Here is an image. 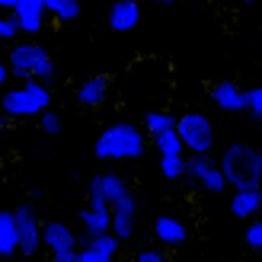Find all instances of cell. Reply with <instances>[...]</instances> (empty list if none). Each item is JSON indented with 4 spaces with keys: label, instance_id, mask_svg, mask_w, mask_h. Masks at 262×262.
Returning <instances> with one entry per match:
<instances>
[{
    "label": "cell",
    "instance_id": "6da1fadb",
    "mask_svg": "<svg viewBox=\"0 0 262 262\" xmlns=\"http://www.w3.org/2000/svg\"><path fill=\"white\" fill-rule=\"evenodd\" d=\"M144 150H147V131L131 122L106 125L93 144V154L99 160H138L144 157Z\"/></svg>",
    "mask_w": 262,
    "mask_h": 262
},
{
    "label": "cell",
    "instance_id": "7a4b0ae2",
    "mask_svg": "<svg viewBox=\"0 0 262 262\" xmlns=\"http://www.w3.org/2000/svg\"><path fill=\"white\" fill-rule=\"evenodd\" d=\"M7 64H10V74L19 77V80H42V83H51L55 80V58L48 55L45 45L38 42H10V55H7Z\"/></svg>",
    "mask_w": 262,
    "mask_h": 262
},
{
    "label": "cell",
    "instance_id": "3957f363",
    "mask_svg": "<svg viewBox=\"0 0 262 262\" xmlns=\"http://www.w3.org/2000/svg\"><path fill=\"white\" fill-rule=\"evenodd\" d=\"M51 106V90L42 80H19L4 93V115L7 119H35Z\"/></svg>",
    "mask_w": 262,
    "mask_h": 262
},
{
    "label": "cell",
    "instance_id": "277c9868",
    "mask_svg": "<svg viewBox=\"0 0 262 262\" xmlns=\"http://www.w3.org/2000/svg\"><path fill=\"white\" fill-rule=\"evenodd\" d=\"M221 173H224L227 186L233 189H246V186H259L262 182V166H259V150L246 147V144H230L221 154Z\"/></svg>",
    "mask_w": 262,
    "mask_h": 262
},
{
    "label": "cell",
    "instance_id": "5b68a950",
    "mask_svg": "<svg viewBox=\"0 0 262 262\" xmlns=\"http://www.w3.org/2000/svg\"><path fill=\"white\" fill-rule=\"evenodd\" d=\"M176 131L182 138V150L186 154H211L214 125L205 112H182L176 119Z\"/></svg>",
    "mask_w": 262,
    "mask_h": 262
},
{
    "label": "cell",
    "instance_id": "8992f818",
    "mask_svg": "<svg viewBox=\"0 0 262 262\" xmlns=\"http://www.w3.org/2000/svg\"><path fill=\"white\" fill-rule=\"evenodd\" d=\"M42 250H48V256L55 262H77V233L64 221H45Z\"/></svg>",
    "mask_w": 262,
    "mask_h": 262
},
{
    "label": "cell",
    "instance_id": "52a82bcc",
    "mask_svg": "<svg viewBox=\"0 0 262 262\" xmlns=\"http://www.w3.org/2000/svg\"><path fill=\"white\" fill-rule=\"evenodd\" d=\"M186 179L205 192H224L227 179L221 173V163L211 160V154H189L186 157Z\"/></svg>",
    "mask_w": 262,
    "mask_h": 262
},
{
    "label": "cell",
    "instance_id": "ba28073f",
    "mask_svg": "<svg viewBox=\"0 0 262 262\" xmlns=\"http://www.w3.org/2000/svg\"><path fill=\"white\" fill-rule=\"evenodd\" d=\"M16 230H19V253L23 256H35L42 250V221H38L32 205H19L16 211Z\"/></svg>",
    "mask_w": 262,
    "mask_h": 262
},
{
    "label": "cell",
    "instance_id": "9c48e42d",
    "mask_svg": "<svg viewBox=\"0 0 262 262\" xmlns=\"http://www.w3.org/2000/svg\"><path fill=\"white\" fill-rule=\"evenodd\" d=\"M122 250V240L112 230L106 233H90L83 246H77V262H112Z\"/></svg>",
    "mask_w": 262,
    "mask_h": 262
},
{
    "label": "cell",
    "instance_id": "30bf717a",
    "mask_svg": "<svg viewBox=\"0 0 262 262\" xmlns=\"http://www.w3.org/2000/svg\"><path fill=\"white\" fill-rule=\"evenodd\" d=\"M125 192H128V182H125V176H119V173H96L93 179L86 182V195H90V199L106 202L109 208L119 202Z\"/></svg>",
    "mask_w": 262,
    "mask_h": 262
},
{
    "label": "cell",
    "instance_id": "8fae6325",
    "mask_svg": "<svg viewBox=\"0 0 262 262\" xmlns=\"http://www.w3.org/2000/svg\"><path fill=\"white\" fill-rule=\"evenodd\" d=\"M13 16L19 19L23 35H38L45 29L48 7H45V0H16V4H13Z\"/></svg>",
    "mask_w": 262,
    "mask_h": 262
},
{
    "label": "cell",
    "instance_id": "7c38bea8",
    "mask_svg": "<svg viewBox=\"0 0 262 262\" xmlns=\"http://www.w3.org/2000/svg\"><path fill=\"white\" fill-rule=\"evenodd\" d=\"M135 217H138V199L131 192H125L122 199L112 205V233L122 243L131 240V233H135Z\"/></svg>",
    "mask_w": 262,
    "mask_h": 262
},
{
    "label": "cell",
    "instance_id": "4fadbf2b",
    "mask_svg": "<svg viewBox=\"0 0 262 262\" xmlns=\"http://www.w3.org/2000/svg\"><path fill=\"white\" fill-rule=\"evenodd\" d=\"M80 224L86 230V237H90V233H106V230H112V208L106 202H99V199H90L80 208Z\"/></svg>",
    "mask_w": 262,
    "mask_h": 262
},
{
    "label": "cell",
    "instance_id": "5bb4252c",
    "mask_svg": "<svg viewBox=\"0 0 262 262\" xmlns=\"http://www.w3.org/2000/svg\"><path fill=\"white\" fill-rule=\"evenodd\" d=\"M154 233H157V243L166 246V250H179V246L189 240V227L182 224L176 214H160V217H157Z\"/></svg>",
    "mask_w": 262,
    "mask_h": 262
},
{
    "label": "cell",
    "instance_id": "9a60e30c",
    "mask_svg": "<svg viewBox=\"0 0 262 262\" xmlns=\"http://www.w3.org/2000/svg\"><path fill=\"white\" fill-rule=\"evenodd\" d=\"M230 211H233V217H240V221L256 217L262 211V189L259 186L237 189V192H233V202H230Z\"/></svg>",
    "mask_w": 262,
    "mask_h": 262
},
{
    "label": "cell",
    "instance_id": "2e32d148",
    "mask_svg": "<svg viewBox=\"0 0 262 262\" xmlns=\"http://www.w3.org/2000/svg\"><path fill=\"white\" fill-rule=\"evenodd\" d=\"M141 23V4L138 0H119L109 10V29L112 32H131Z\"/></svg>",
    "mask_w": 262,
    "mask_h": 262
},
{
    "label": "cell",
    "instance_id": "e0dca14e",
    "mask_svg": "<svg viewBox=\"0 0 262 262\" xmlns=\"http://www.w3.org/2000/svg\"><path fill=\"white\" fill-rule=\"evenodd\" d=\"M109 96V77H102V74H93V77H86V80L77 86V102L86 109H96L102 106Z\"/></svg>",
    "mask_w": 262,
    "mask_h": 262
},
{
    "label": "cell",
    "instance_id": "ac0fdd59",
    "mask_svg": "<svg viewBox=\"0 0 262 262\" xmlns=\"http://www.w3.org/2000/svg\"><path fill=\"white\" fill-rule=\"evenodd\" d=\"M211 102L221 112H243V90L230 80H221L211 86Z\"/></svg>",
    "mask_w": 262,
    "mask_h": 262
},
{
    "label": "cell",
    "instance_id": "d6986e66",
    "mask_svg": "<svg viewBox=\"0 0 262 262\" xmlns=\"http://www.w3.org/2000/svg\"><path fill=\"white\" fill-rule=\"evenodd\" d=\"M19 253V230H16V214L0 211V256Z\"/></svg>",
    "mask_w": 262,
    "mask_h": 262
},
{
    "label": "cell",
    "instance_id": "ffe728a7",
    "mask_svg": "<svg viewBox=\"0 0 262 262\" xmlns=\"http://www.w3.org/2000/svg\"><path fill=\"white\" fill-rule=\"evenodd\" d=\"M48 16H55L58 23H74L80 16V0H45Z\"/></svg>",
    "mask_w": 262,
    "mask_h": 262
},
{
    "label": "cell",
    "instance_id": "44dd1931",
    "mask_svg": "<svg viewBox=\"0 0 262 262\" xmlns=\"http://www.w3.org/2000/svg\"><path fill=\"white\" fill-rule=\"evenodd\" d=\"M141 128L147 131V138H154V135H160V131H166V128H176V115H173V112H163V109L147 112V115H144V125H141Z\"/></svg>",
    "mask_w": 262,
    "mask_h": 262
},
{
    "label": "cell",
    "instance_id": "7402d4cb",
    "mask_svg": "<svg viewBox=\"0 0 262 262\" xmlns=\"http://www.w3.org/2000/svg\"><path fill=\"white\" fill-rule=\"evenodd\" d=\"M150 141H154L157 154H186V150H182V138H179L176 128H166V131H160V135H154Z\"/></svg>",
    "mask_w": 262,
    "mask_h": 262
},
{
    "label": "cell",
    "instance_id": "603a6c76",
    "mask_svg": "<svg viewBox=\"0 0 262 262\" xmlns=\"http://www.w3.org/2000/svg\"><path fill=\"white\" fill-rule=\"evenodd\" d=\"M160 173H163V179H182L186 176V157L182 154H160Z\"/></svg>",
    "mask_w": 262,
    "mask_h": 262
},
{
    "label": "cell",
    "instance_id": "cb8c5ba5",
    "mask_svg": "<svg viewBox=\"0 0 262 262\" xmlns=\"http://www.w3.org/2000/svg\"><path fill=\"white\" fill-rule=\"evenodd\" d=\"M23 35V29H19V19L13 16V10H7V13H0V42H16V38Z\"/></svg>",
    "mask_w": 262,
    "mask_h": 262
},
{
    "label": "cell",
    "instance_id": "d4e9b609",
    "mask_svg": "<svg viewBox=\"0 0 262 262\" xmlns=\"http://www.w3.org/2000/svg\"><path fill=\"white\" fill-rule=\"evenodd\" d=\"M243 112H250L253 119H262V86L243 90Z\"/></svg>",
    "mask_w": 262,
    "mask_h": 262
},
{
    "label": "cell",
    "instance_id": "484cf974",
    "mask_svg": "<svg viewBox=\"0 0 262 262\" xmlns=\"http://www.w3.org/2000/svg\"><path fill=\"white\" fill-rule=\"evenodd\" d=\"M243 240H246V246H250V250H256V253L262 256V217H259V214H256V217H250Z\"/></svg>",
    "mask_w": 262,
    "mask_h": 262
},
{
    "label": "cell",
    "instance_id": "4316f807",
    "mask_svg": "<svg viewBox=\"0 0 262 262\" xmlns=\"http://www.w3.org/2000/svg\"><path fill=\"white\" fill-rule=\"evenodd\" d=\"M38 125H42V131H45V135H51V138L61 135V115L51 109V106L45 112H38Z\"/></svg>",
    "mask_w": 262,
    "mask_h": 262
},
{
    "label": "cell",
    "instance_id": "83f0119b",
    "mask_svg": "<svg viewBox=\"0 0 262 262\" xmlns=\"http://www.w3.org/2000/svg\"><path fill=\"white\" fill-rule=\"evenodd\" d=\"M138 262H166V253L160 250V246H144V250L135 253Z\"/></svg>",
    "mask_w": 262,
    "mask_h": 262
},
{
    "label": "cell",
    "instance_id": "f1b7e54d",
    "mask_svg": "<svg viewBox=\"0 0 262 262\" xmlns=\"http://www.w3.org/2000/svg\"><path fill=\"white\" fill-rule=\"evenodd\" d=\"M10 77H13V74H10V64H7L4 58H0V86H7Z\"/></svg>",
    "mask_w": 262,
    "mask_h": 262
},
{
    "label": "cell",
    "instance_id": "f546056e",
    "mask_svg": "<svg viewBox=\"0 0 262 262\" xmlns=\"http://www.w3.org/2000/svg\"><path fill=\"white\" fill-rule=\"evenodd\" d=\"M13 4H16V0H0V13H7V10H13Z\"/></svg>",
    "mask_w": 262,
    "mask_h": 262
},
{
    "label": "cell",
    "instance_id": "4dcf8cb0",
    "mask_svg": "<svg viewBox=\"0 0 262 262\" xmlns=\"http://www.w3.org/2000/svg\"><path fill=\"white\" fill-rule=\"evenodd\" d=\"M7 122H10V119H7V115H0V128H4V125H7Z\"/></svg>",
    "mask_w": 262,
    "mask_h": 262
},
{
    "label": "cell",
    "instance_id": "1f68e13d",
    "mask_svg": "<svg viewBox=\"0 0 262 262\" xmlns=\"http://www.w3.org/2000/svg\"><path fill=\"white\" fill-rule=\"evenodd\" d=\"M154 4H173V0H154Z\"/></svg>",
    "mask_w": 262,
    "mask_h": 262
},
{
    "label": "cell",
    "instance_id": "d6a6232c",
    "mask_svg": "<svg viewBox=\"0 0 262 262\" xmlns=\"http://www.w3.org/2000/svg\"><path fill=\"white\" fill-rule=\"evenodd\" d=\"M240 4H246V7H250V4H256V0H240Z\"/></svg>",
    "mask_w": 262,
    "mask_h": 262
},
{
    "label": "cell",
    "instance_id": "836d02e7",
    "mask_svg": "<svg viewBox=\"0 0 262 262\" xmlns=\"http://www.w3.org/2000/svg\"><path fill=\"white\" fill-rule=\"evenodd\" d=\"M259 166H262V150H259Z\"/></svg>",
    "mask_w": 262,
    "mask_h": 262
}]
</instances>
